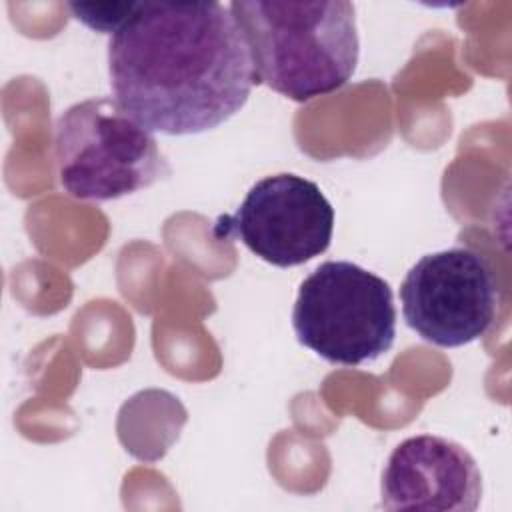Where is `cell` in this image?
Returning <instances> with one entry per match:
<instances>
[{
	"instance_id": "obj_1",
	"label": "cell",
	"mask_w": 512,
	"mask_h": 512,
	"mask_svg": "<svg viewBox=\"0 0 512 512\" xmlns=\"http://www.w3.org/2000/svg\"><path fill=\"white\" fill-rule=\"evenodd\" d=\"M118 106L148 132L200 134L258 84L246 38L220 2H136L108 42Z\"/></svg>"
},
{
	"instance_id": "obj_3",
	"label": "cell",
	"mask_w": 512,
	"mask_h": 512,
	"mask_svg": "<svg viewBox=\"0 0 512 512\" xmlns=\"http://www.w3.org/2000/svg\"><path fill=\"white\" fill-rule=\"evenodd\" d=\"M54 160L64 192L92 202L134 194L170 174L154 134L112 98L82 100L60 114Z\"/></svg>"
},
{
	"instance_id": "obj_8",
	"label": "cell",
	"mask_w": 512,
	"mask_h": 512,
	"mask_svg": "<svg viewBox=\"0 0 512 512\" xmlns=\"http://www.w3.org/2000/svg\"><path fill=\"white\" fill-rule=\"evenodd\" d=\"M136 2L120 4H68L72 16L92 30L114 34L130 16Z\"/></svg>"
},
{
	"instance_id": "obj_4",
	"label": "cell",
	"mask_w": 512,
	"mask_h": 512,
	"mask_svg": "<svg viewBox=\"0 0 512 512\" xmlns=\"http://www.w3.org/2000/svg\"><path fill=\"white\" fill-rule=\"evenodd\" d=\"M292 328L302 346L330 364L372 362L394 344L392 288L354 262H322L298 288Z\"/></svg>"
},
{
	"instance_id": "obj_6",
	"label": "cell",
	"mask_w": 512,
	"mask_h": 512,
	"mask_svg": "<svg viewBox=\"0 0 512 512\" xmlns=\"http://www.w3.org/2000/svg\"><path fill=\"white\" fill-rule=\"evenodd\" d=\"M220 230L236 236L260 260L290 268L328 250L334 208L316 182L280 172L260 178L236 212L216 222V234Z\"/></svg>"
},
{
	"instance_id": "obj_7",
	"label": "cell",
	"mask_w": 512,
	"mask_h": 512,
	"mask_svg": "<svg viewBox=\"0 0 512 512\" xmlns=\"http://www.w3.org/2000/svg\"><path fill=\"white\" fill-rule=\"evenodd\" d=\"M380 492L386 510L472 512L480 504L482 474L464 446L420 434L392 450Z\"/></svg>"
},
{
	"instance_id": "obj_2",
	"label": "cell",
	"mask_w": 512,
	"mask_h": 512,
	"mask_svg": "<svg viewBox=\"0 0 512 512\" xmlns=\"http://www.w3.org/2000/svg\"><path fill=\"white\" fill-rule=\"evenodd\" d=\"M236 18L258 82L308 102L342 88L360 54L356 10L346 0H238Z\"/></svg>"
},
{
	"instance_id": "obj_5",
	"label": "cell",
	"mask_w": 512,
	"mask_h": 512,
	"mask_svg": "<svg viewBox=\"0 0 512 512\" xmlns=\"http://www.w3.org/2000/svg\"><path fill=\"white\" fill-rule=\"evenodd\" d=\"M498 300L494 270L472 248L422 256L400 286L408 328L442 348H458L484 336L496 320Z\"/></svg>"
}]
</instances>
